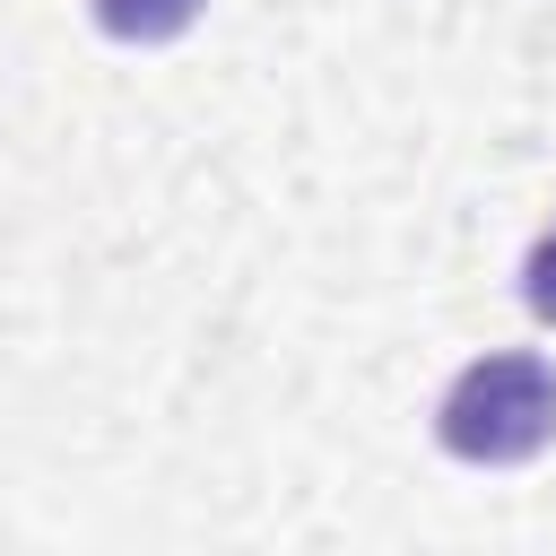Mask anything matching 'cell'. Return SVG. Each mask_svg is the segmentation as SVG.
<instances>
[{"mask_svg":"<svg viewBox=\"0 0 556 556\" xmlns=\"http://www.w3.org/2000/svg\"><path fill=\"white\" fill-rule=\"evenodd\" d=\"M434 434L452 460H478V469H513L530 452L556 443V365L504 348V356H478L443 408H434Z\"/></svg>","mask_w":556,"mask_h":556,"instance_id":"1","label":"cell"},{"mask_svg":"<svg viewBox=\"0 0 556 556\" xmlns=\"http://www.w3.org/2000/svg\"><path fill=\"white\" fill-rule=\"evenodd\" d=\"M200 17V0H96V26L122 35V43H165Z\"/></svg>","mask_w":556,"mask_h":556,"instance_id":"2","label":"cell"},{"mask_svg":"<svg viewBox=\"0 0 556 556\" xmlns=\"http://www.w3.org/2000/svg\"><path fill=\"white\" fill-rule=\"evenodd\" d=\"M521 304L539 313V321H556V226L539 235V252L521 261Z\"/></svg>","mask_w":556,"mask_h":556,"instance_id":"3","label":"cell"}]
</instances>
